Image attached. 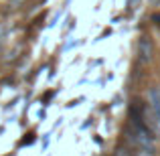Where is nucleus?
I'll return each instance as SVG.
<instances>
[{
    "label": "nucleus",
    "instance_id": "1",
    "mask_svg": "<svg viewBox=\"0 0 160 156\" xmlns=\"http://www.w3.org/2000/svg\"><path fill=\"white\" fill-rule=\"evenodd\" d=\"M152 57V41L148 37H142L138 41V61L140 63H148Z\"/></svg>",
    "mask_w": 160,
    "mask_h": 156
},
{
    "label": "nucleus",
    "instance_id": "5",
    "mask_svg": "<svg viewBox=\"0 0 160 156\" xmlns=\"http://www.w3.org/2000/svg\"><path fill=\"white\" fill-rule=\"evenodd\" d=\"M152 20H154V23H156V20H160V12H158V14H154V16H152ZM158 27H160V23H158Z\"/></svg>",
    "mask_w": 160,
    "mask_h": 156
},
{
    "label": "nucleus",
    "instance_id": "2",
    "mask_svg": "<svg viewBox=\"0 0 160 156\" xmlns=\"http://www.w3.org/2000/svg\"><path fill=\"white\" fill-rule=\"evenodd\" d=\"M113 156H134V154H132V152H128L126 148H118V150H116V154H113Z\"/></svg>",
    "mask_w": 160,
    "mask_h": 156
},
{
    "label": "nucleus",
    "instance_id": "3",
    "mask_svg": "<svg viewBox=\"0 0 160 156\" xmlns=\"http://www.w3.org/2000/svg\"><path fill=\"white\" fill-rule=\"evenodd\" d=\"M134 156H154V154H152V152H148V150H140V148H136Z\"/></svg>",
    "mask_w": 160,
    "mask_h": 156
},
{
    "label": "nucleus",
    "instance_id": "6",
    "mask_svg": "<svg viewBox=\"0 0 160 156\" xmlns=\"http://www.w3.org/2000/svg\"><path fill=\"white\" fill-rule=\"evenodd\" d=\"M152 2H154V4H160V0H152Z\"/></svg>",
    "mask_w": 160,
    "mask_h": 156
},
{
    "label": "nucleus",
    "instance_id": "4",
    "mask_svg": "<svg viewBox=\"0 0 160 156\" xmlns=\"http://www.w3.org/2000/svg\"><path fill=\"white\" fill-rule=\"evenodd\" d=\"M2 37H4V24L0 23V43H2Z\"/></svg>",
    "mask_w": 160,
    "mask_h": 156
}]
</instances>
